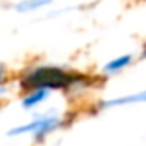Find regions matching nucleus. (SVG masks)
Wrapping results in <instances>:
<instances>
[{
	"mask_svg": "<svg viewBox=\"0 0 146 146\" xmlns=\"http://www.w3.org/2000/svg\"><path fill=\"white\" fill-rule=\"evenodd\" d=\"M84 78L78 72H69L58 65H36L21 76L19 86L28 91L33 88H48V90H70L83 83Z\"/></svg>",
	"mask_w": 146,
	"mask_h": 146,
	"instance_id": "nucleus-1",
	"label": "nucleus"
},
{
	"mask_svg": "<svg viewBox=\"0 0 146 146\" xmlns=\"http://www.w3.org/2000/svg\"><path fill=\"white\" fill-rule=\"evenodd\" d=\"M60 125H62V117L57 115V113L46 112V113H43V115H36V117L31 119L28 124L12 127V129L7 132V136L16 137V136H21V134H29L33 139L41 141V139L46 137L48 134L55 132Z\"/></svg>",
	"mask_w": 146,
	"mask_h": 146,
	"instance_id": "nucleus-2",
	"label": "nucleus"
},
{
	"mask_svg": "<svg viewBox=\"0 0 146 146\" xmlns=\"http://www.w3.org/2000/svg\"><path fill=\"white\" fill-rule=\"evenodd\" d=\"M146 103V90L136 91V93H127L122 96H115L110 100H103L100 102L98 108L107 110V108H117V107H129V105H141Z\"/></svg>",
	"mask_w": 146,
	"mask_h": 146,
	"instance_id": "nucleus-3",
	"label": "nucleus"
},
{
	"mask_svg": "<svg viewBox=\"0 0 146 146\" xmlns=\"http://www.w3.org/2000/svg\"><path fill=\"white\" fill-rule=\"evenodd\" d=\"M50 93H52V90H48V88H41V86H40V88L28 90L26 95H24L23 100H21V107H23L24 110H31V108L41 105L45 100H48Z\"/></svg>",
	"mask_w": 146,
	"mask_h": 146,
	"instance_id": "nucleus-4",
	"label": "nucleus"
},
{
	"mask_svg": "<svg viewBox=\"0 0 146 146\" xmlns=\"http://www.w3.org/2000/svg\"><path fill=\"white\" fill-rule=\"evenodd\" d=\"M134 62V57L125 53V55H120V57H115L112 60H108L103 67H102V72L107 76H113V74H119L124 69H127L131 64Z\"/></svg>",
	"mask_w": 146,
	"mask_h": 146,
	"instance_id": "nucleus-5",
	"label": "nucleus"
},
{
	"mask_svg": "<svg viewBox=\"0 0 146 146\" xmlns=\"http://www.w3.org/2000/svg\"><path fill=\"white\" fill-rule=\"evenodd\" d=\"M52 2L53 0H19L17 4H14V11L19 14H29L52 5Z\"/></svg>",
	"mask_w": 146,
	"mask_h": 146,
	"instance_id": "nucleus-6",
	"label": "nucleus"
},
{
	"mask_svg": "<svg viewBox=\"0 0 146 146\" xmlns=\"http://www.w3.org/2000/svg\"><path fill=\"white\" fill-rule=\"evenodd\" d=\"M5 72H7V70H5V65L0 62V84L5 81Z\"/></svg>",
	"mask_w": 146,
	"mask_h": 146,
	"instance_id": "nucleus-7",
	"label": "nucleus"
},
{
	"mask_svg": "<svg viewBox=\"0 0 146 146\" xmlns=\"http://www.w3.org/2000/svg\"><path fill=\"white\" fill-rule=\"evenodd\" d=\"M5 93H7V88H5V86H2V84H0V96H4Z\"/></svg>",
	"mask_w": 146,
	"mask_h": 146,
	"instance_id": "nucleus-8",
	"label": "nucleus"
},
{
	"mask_svg": "<svg viewBox=\"0 0 146 146\" xmlns=\"http://www.w3.org/2000/svg\"><path fill=\"white\" fill-rule=\"evenodd\" d=\"M139 58L143 60V58H146V46L143 48V52H141V55H139Z\"/></svg>",
	"mask_w": 146,
	"mask_h": 146,
	"instance_id": "nucleus-9",
	"label": "nucleus"
}]
</instances>
